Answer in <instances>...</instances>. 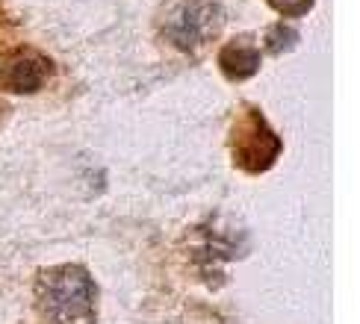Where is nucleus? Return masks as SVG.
Masks as SVG:
<instances>
[{"label": "nucleus", "instance_id": "f257e3e1", "mask_svg": "<svg viewBox=\"0 0 360 324\" xmlns=\"http://www.w3.org/2000/svg\"><path fill=\"white\" fill-rule=\"evenodd\" d=\"M95 283L80 265H59L39 274L36 301L53 324H89L95 318Z\"/></svg>", "mask_w": 360, "mask_h": 324}, {"label": "nucleus", "instance_id": "f03ea898", "mask_svg": "<svg viewBox=\"0 0 360 324\" xmlns=\"http://www.w3.org/2000/svg\"><path fill=\"white\" fill-rule=\"evenodd\" d=\"M231 151H233V162L243 171L260 174L272 168L275 159L281 156V139L257 109H248L233 121Z\"/></svg>", "mask_w": 360, "mask_h": 324}, {"label": "nucleus", "instance_id": "7ed1b4c3", "mask_svg": "<svg viewBox=\"0 0 360 324\" xmlns=\"http://www.w3.org/2000/svg\"><path fill=\"white\" fill-rule=\"evenodd\" d=\"M221 6L216 4H186L172 12L166 39L180 50H198L221 29Z\"/></svg>", "mask_w": 360, "mask_h": 324}, {"label": "nucleus", "instance_id": "20e7f679", "mask_svg": "<svg viewBox=\"0 0 360 324\" xmlns=\"http://www.w3.org/2000/svg\"><path fill=\"white\" fill-rule=\"evenodd\" d=\"M51 71H53L51 59H44L41 53H33V50L15 53L0 68V88L15 95H33L48 83Z\"/></svg>", "mask_w": 360, "mask_h": 324}, {"label": "nucleus", "instance_id": "39448f33", "mask_svg": "<svg viewBox=\"0 0 360 324\" xmlns=\"http://www.w3.org/2000/svg\"><path fill=\"white\" fill-rule=\"evenodd\" d=\"M219 65L224 71V77L248 80L260 68V50L251 48V44H245V41H231V44H224V48H221Z\"/></svg>", "mask_w": 360, "mask_h": 324}, {"label": "nucleus", "instance_id": "423d86ee", "mask_svg": "<svg viewBox=\"0 0 360 324\" xmlns=\"http://www.w3.org/2000/svg\"><path fill=\"white\" fill-rule=\"evenodd\" d=\"M295 41H298L295 29H290L287 24H278V27H272V29H269V36H266V44H269V50H272V53L290 50Z\"/></svg>", "mask_w": 360, "mask_h": 324}, {"label": "nucleus", "instance_id": "0eeeda50", "mask_svg": "<svg viewBox=\"0 0 360 324\" xmlns=\"http://www.w3.org/2000/svg\"><path fill=\"white\" fill-rule=\"evenodd\" d=\"M281 15H287V18H302V15H307L313 9V4L316 0H269Z\"/></svg>", "mask_w": 360, "mask_h": 324}, {"label": "nucleus", "instance_id": "6e6552de", "mask_svg": "<svg viewBox=\"0 0 360 324\" xmlns=\"http://www.w3.org/2000/svg\"><path fill=\"white\" fill-rule=\"evenodd\" d=\"M0 118H4V109H0Z\"/></svg>", "mask_w": 360, "mask_h": 324}]
</instances>
